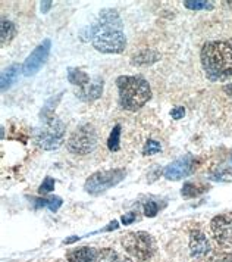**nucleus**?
I'll use <instances>...</instances> for the list:
<instances>
[{
	"mask_svg": "<svg viewBox=\"0 0 232 262\" xmlns=\"http://www.w3.org/2000/svg\"><path fill=\"white\" fill-rule=\"evenodd\" d=\"M90 40L94 49L100 53L119 55L125 50L127 37L118 11L106 8L100 12L96 24L90 27Z\"/></svg>",
	"mask_w": 232,
	"mask_h": 262,
	"instance_id": "nucleus-1",
	"label": "nucleus"
},
{
	"mask_svg": "<svg viewBox=\"0 0 232 262\" xmlns=\"http://www.w3.org/2000/svg\"><path fill=\"white\" fill-rule=\"evenodd\" d=\"M201 67L210 81H226L232 78V43L213 40L203 45L200 53Z\"/></svg>",
	"mask_w": 232,
	"mask_h": 262,
	"instance_id": "nucleus-2",
	"label": "nucleus"
},
{
	"mask_svg": "<svg viewBox=\"0 0 232 262\" xmlns=\"http://www.w3.org/2000/svg\"><path fill=\"white\" fill-rule=\"evenodd\" d=\"M119 92V105L125 111L135 112L151 99L149 81L140 75H121L116 80Z\"/></svg>",
	"mask_w": 232,
	"mask_h": 262,
	"instance_id": "nucleus-3",
	"label": "nucleus"
},
{
	"mask_svg": "<svg viewBox=\"0 0 232 262\" xmlns=\"http://www.w3.org/2000/svg\"><path fill=\"white\" fill-rule=\"evenodd\" d=\"M121 243L128 255L138 262L151 259L157 250L154 238L147 231H128L121 237Z\"/></svg>",
	"mask_w": 232,
	"mask_h": 262,
	"instance_id": "nucleus-4",
	"label": "nucleus"
},
{
	"mask_svg": "<svg viewBox=\"0 0 232 262\" xmlns=\"http://www.w3.org/2000/svg\"><path fill=\"white\" fill-rule=\"evenodd\" d=\"M66 125L58 117L43 119V125L35 131L34 142L43 150H56L65 140Z\"/></svg>",
	"mask_w": 232,
	"mask_h": 262,
	"instance_id": "nucleus-5",
	"label": "nucleus"
},
{
	"mask_svg": "<svg viewBox=\"0 0 232 262\" xmlns=\"http://www.w3.org/2000/svg\"><path fill=\"white\" fill-rule=\"evenodd\" d=\"M125 177H127V171L124 168L97 171L87 179L85 184H84V190L91 196H100L109 189L118 186Z\"/></svg>",
	"mask_w": 232,
	"mask_h": 262,
	"instance_id": "nucleus-6",
	"label": "nucleus"
},
{
	"mask_svg": "<svg viewBox=\"0 0 232 262\" xmlns=\"http://www.w3.org/2000/svg\"><path fill=\"white\" fill-rule=\"evenodd\" d=\"M99 142V134L93 124H82L71 134L66 142V147L74 155L91 154Z\"/></svg>",
	"mask_w": 232,
	"mask_h": 262,
	"instance_id": "nucleus-7",
	"label": "nucleus"
},
{
	"mask_svg": "<svg viewBox=\"0 0 232 262\" xmlns=\"http://www.w3.org/2000/svg\"><path fill=\"white\" fill-rule=\"evenodd\" d=\"M50 49H52V41L50 38L43 40V43H40L37 48L28 55V58L25 59L22 65V74L25 77H31L38 72V70L46 63L50 55Z\"/></svg>",
	"mask_w": 232,
	"mask_h": 262,
	"instance_id": "nucleus-8",
	"label": "nucleus"
},
{
	"mask_svg": "<svg viewBox=\"0 0 232 262\" xmlns=\"http://www.w3.org/2000/svg\"><path fill=\"white\" fill-rule=\"evenodd\" d=\"M210 231L221 248H232V220L228 215H216L210 221Z\"/></svg>",
	"mask_w": 232,
	"mask_h": 262,
	"instance_id": "nucleus-9",
	"label": "nucleus"
},
{
	"mask_svg": "<svg viewBox=\"0 0 232 262\" xmlns=\"http://www.w3.org/2000/svg\"><path fill=\"white\" fill-rule=\"evenodd\" d=\"M193 172H194V159L191 155H185L171 162L165 168L163 176L169 181H179V180L187 179Z\"/></svg>",
	"mask_w": 232,
	"mask_h": 262,
	"instance_id": "nucleus-10",
	"label": "nucleus"
},
{
	"mask_svg": "<svg viewBox=\"0 0 232 262\" xmlns=\"http://www.w3.org/2000/svg\"><path fill=\"white\" fill-rule=\"evenodd\" d=\"M210 243L206 234L200 230H193L190 233V255L193 258H206L210 255Z\"/></svg>",
	"mask_w": 232,
	"mask_h": 262,
	"instance_id": "nucleus-11",
	"label": "nucleus"
},
{
	"mask_svg": "<svg viewBox=\"0 0 232 262\" xmlns=\"http://www.w3.org/2000/svg\"><path fill=\"white\" fill-rule=\"evenodd\" d=\"M103 95V78L96 77L85 87L75 90V96L82 102H94Z\"/></svg>",
	"mask_w": 232,
	"mask_h": 262,
	"instance_id": "nucleus-12",
	"label": "nucleus"
},
{
	"mask_svg": "<svg viewBox=\"0 0 232 262\" xmlns=\"http://www.w3.org/2000/svg\"><path fill=\"white\" fill-rule=\"evenodd\" d=\"M99 250L90 248V246H82L75 248L66 252V259L68 262H96Z\"/></svg>",
	"mask_w": 232,
	"mask_h": 262,
	"instance_id": "nucleus-13",
	"label": "nucleus"
},
{
	"mask_svg": "<svg viewBox=\"0 0 232 262\" xmlns=\"http://www.w3.org/2000/svg\"><path fill=\"white\" fill-rule=\"evenodd\" d=\"M21 65L19 63H12L9 65L5 71L2 72V77H0V85H2V92L11 89L13 84L16 83L18 77H19V71H21Z\"/></svg>",
	"mask_w": 232,
	"mask_h": 262,
	"instance_id": "nucleus-14",
	"label": "nucleus"
},
{
	"mask_svg": "<svg viewBox=\"0 0 232 262\" xmlns=\"http://www.w3.org/2000/svg\"><path fill=\"white\" fill-rule=\"evenodd\" d=\"M159 59H160V53L159 52L151 50V49H146V50H141L138 53H135L131 58V63L132 65H138V67H144V65H153Z\"/></svg>",
	"mask_w": 232,
	"mask_h": 262,
	"instance_id": "nucleus-15",
	"label": "nucleus"
},
{
	"mask_svg": "<svg viewBox=\"0 0 232 262\" xmlns=\"http://www.w3.org/2000/svg\"><path fill=\"white\" fill-rule=\"evenodd\" d=\"M15 36H16V25L9 19H6L5 16H2V23H0V45H2V48L8 46L15 38Z\"/></svg>",
	"mask_w": 232,
	"mask_h": 262,
	"instance_id": "nucleus-16",
	"label": "nucleus"
},
{
	"mask_svg": "<svg viewBox=\"0 0 232 262\" xmlns=\"http://www.w3.org/2000/svg\"><path fill=\"white\" fill-rule=\"evenodd\" d=\"M68 81L71 84H74L75 87L82 89L87 84L90 83V75L87 72H84L80 68H68Z\"/></svg>",
	"mask_w": 232,
	"mask_h": 262,
	"instance_id": "nucleus-17",
	"label": "nucleus"
},
{
	"mask_svg": "<svg viewBox=\"0 0 232 262\" xmlns=\"http://www.w3.org/2000/svg\"><path fill=\"white\" fill-rule=\"evenodd\" d=\"M35 206L37 208H49L52 212H56L59 208L62 206V198H59V196H50V198H47V199H34Z\"/></svg>",
	"mask_w": 232,
	"mask_h": 262,
	"instance_id": "nucleus-18",
	"label": "nucleus"
},
{
	"mask_svg": "<svg viewBox=\"0 0 232 262\" xmlns=\"http://www.w3.org/2000/svg\"><path fill=\"white\" fill-rule=\"evenodd\" d=\"M127 258H122L116 250L106 248V249L99 250L96 262H125Z\"/></svg>",
	"mask_w": 232,
	"mask_h": 262,
	"instance_id": "nucleus-19",
	"label": "nucleus"
},
{
	"mask_svg": "<svg viewBox=\"0 0 232 262\" xmlns=\"http://www.w3.org/2000/svg\"><path fill=\"white\" fill-rule=\"evenodd\" d=\"M121 131L122 127L119 124H116L115 127L112 128L110 134H109V139H107V147L110 152H118L121 149Z\"/></svg>",
	"mask_w": 232,
	"mask_h": 262,
	"instance_id": "nucleus-20",
	"label": "nucleus"
},
{
	"mask_svg": "<svg viewBox=\"0 0 232 262\" xmlns=\"http://www.w3.org/2000/svg\"><path fill=\"white\" fill-rule=\"evenodd\" d=\"M204 191H206L204 186H196L193 183H185L184 187H182V190H181V194L185 199H191V198H197V196H200Z\"/></svg>",
	"mask_w": 232,
	"mask_h": 262,
	"instance_id": "nucleus-21",
	"label": "nucleus"
},
{
	"mask_svg": "<svg viewBox=\"0 0 232 262\" xmlns=\"http://www.w3.org/2000/svg\"><path fill=\"white\" fill-rule=\"evenodd\" d=\"M184 6L191 11H207L213 8V2L207 0H184Z\"/></svg>",
	"mask_w": 232,
	"mask_h": 262,
	"instance_id": "nucleus-22",
	"label": "nucleus"
},
{
	"mask_svg": "<svg viewBox=\"0 0 232 262\" xmlns=\"http://www.w3.org/2000/svg\"><path fill=\"white\" fill-rule=\"evenodd\" d=\"M160 152H162V144L159 143V142H156V140H151V139H149L146 142L144 149H143V154L146 156L156 155V154H160Z\"/></svg>",
	"mask_w": 232,
	"mask_h": 262,
	"instance_id": "nucleus-23",
	"label": "nucleus"
},
{
	"mask_svg": "<svg viewBox=\"0 0 232 262\" xmlns=\"http://www.w3.org/2000/svg\"><path fill=\"white\" fill-rule=\"evenodd\" d=\"M210 179L215 181H223V183H229L232 181V168H222L219 171L213 172L210 176Z\"/></svg>",
	"mask_w": 232,
	"mask_h": 262,
	"instance_id": "nucleus-24",
	"label": "nucleus"
},
{
	"mask_svg": "<svg viewBox=\"0 0 232 262\" xmlns=\"http://www.w3.org/2000/svg\"><path fill=\"white\" fill-rule=\"evenodd\" d=\"M160 209H162V206L156 201H147L144 203V215L149 216V218H154L156 215L159 214Z\"/></svg>",
	"mask_w": 232,
	"mask_h": 262,
	"instance_id": "nucleus-25",
	"label": "nucleus"
},
{
	"mask_svg": "<svg viewBox=\"0 0 232 262\" xmlns=\"http://www.w3.org/2000/svg\"><path fill=\"white\" fill-rule=\"evenodd\" d=\"M55 184H56L55 179L46 177V179L43 180V183L40 184V187H38V193L40 194H49V193H52V191L55 190Z\"/></svg>",
	"mask_w": 232,
	"mask_h": 262,
	"instance_id": "nucleus-26",
	"label": "nucleus"
},
{
	"mask_svg": "<svg viewBox=\"0 0 232 262\" xmlns=\"http://www.w3.org/2000/svg\"><path fill=\"white\" fill-rule=\"evenodd\" d=\"M210 262H232V253H228V252L215 253V255H212Z\"/></svg>",
	"mask_w": 232,
	"mask_h": 262,
	"instance_id": "nucleus-27",
	"label": "nucleus"
},
{
	"mask_svg": "<svg viewBox=\"0 0 232 262\" xmlns=\"http://www.w3.org/2000/svg\"><path fill=\"white\" fill-rule=\"evenodd\" d=\"M171 117L175 121H178V119H182L185 117V107L184 106H176L174 107L172 111H171Z\"/></svg>",
	"mask_w": 232,
	"mask_h": 262,
	"instance_id": "nucleus-28",
	"label": "nucleus"
},
{
	"mask_svg": "<svg viewBox=\"0 0 232 262\" xmlns=\"http://www.w3.org/2000/svg\"><path fill=\"white\" fill-rule=\"evenodd\" d=\"M135 220H137V214H135V212H128V214L122 215V218H121V221H122V224H124V226H129V224H132Z\"/></svg>",
	"mask_w": 232,
	"mask_h": 262,
	"instance_id": "nucleus-29",
	"label": "nucleus"
},
{
	"mask_svg": "<svg viewBox=\"0 0 232 262\" xmlns=\"http://www.w3.org/2000/svg\"><path fill=\"white\" fill-rule=\"evenodd\" d=\"M52 3L53 2H50V0H46V2H41V6H40V11L43 13L49 12V9L52 8Z\"/></svg>",
	"mask_w": 232,
	"mask_h": 262,
	"instance_id": "nucleus-30",
	"label": "nucleus"
},
{
	"mask_svg": "<svg viewBox=\"0 0 232 262\" xmlns=\"http://www.w3.org/2000/svg\"><path fill=\"white\" fill-rule=\"evenodd\" d=\"M119 227V223L118 221H112V223H109V226L103 228L102 231H112V230H116Z\"/></svg>",
	"mask_w": 232,
	"mask_h": 262,
	"instance_id": "nucleus-31",
	"label": "nucleus"
},
{
	"mask_svg": "<svg viewBox=\"0 0 232 262\" xmlns=\"http://www.w3.org/2000/svg\"><path fill=\"white\" fill-rule=\"evenodd\" d=\"M77 240H80L78 236H72V237H68L66 240H63V245H69V243H74V242H77Z\"/></svg>",
	"mask_w": 232,
	"mask_h": 262,
	"instance_id": "nucleus-32",
	"label": "nucleus"
},
{
	"mask_svg": "<svg viewBox=\"0 0 232 262\" xmlns=\"http://www.w3.org/2000/svg\"><path fill=\"white\" fill-rule=\"evenodd\" d=\"M125 262H131V261H129V259H128V258H127V259H125Z\"/></svg>",
	"mask_w": 232,
	"mask_h": 262,
	"instance_id": "nucleus-33",
	"label": "nucleus"
},
{
	"mask_svg": "<svg viewBox=\"0 0 232 262\" xmlns=\"http://www.w3.org/2000/svg\"><path fill=\"white\" fill-rule=\"evenodd\" d=\"M231 159H232V158H231Z\"/></svg>",
	"mask_w": 232,
	"mask_h": 262,
	"instance_id": "nucleus-34",
	"label": "nucleus"
}]
</instances>
